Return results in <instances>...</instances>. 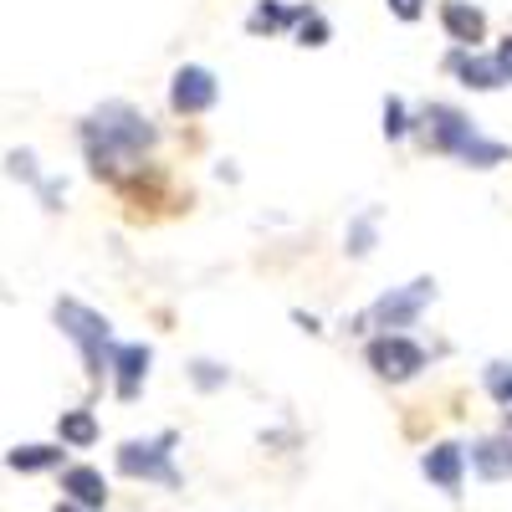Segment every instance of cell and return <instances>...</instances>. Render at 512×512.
Masks as SVG:
<instances>
[{
  "label": "cell",
  "instance_id": "cell-1",
  "mask_svg": "<svg viewBox=\"0 0 512 512\" xmlns=\"http://www.w3.org/2000/svg\"><path fill=\"white\" fill-rule=\"evenodd\" d=\"M154 123L134 103H103L82 123V154H88L98 180H123V169H134L144 149H154Z\"/></svg>",
  "mask_w": 512,
  "mask_h": 512
},
{
  "label": "cell",
  "instance_id": "cell-2",
  "mask_svg": "<svg viewBox=\"0 0 512 512\" xmlns=\"http://www.w3.org/2000/svg\"><path fill=\"white\" fill-rule=\"evenodd\" d=\"M420 123H425V139H431V149L456 154L461 164H472V169H497V164H507V144L482 139L477 123L466 118L461 108H451V103H431V108L420 113Z\"/></svg>",
  "mask_w": 512,
  "mask_h": 512
},
{
  "label": "cell",
  "instance_id": "cell-3",
  "mask_svg": "<svg viewBox=\"0 0 512 512\" xmlns=\"http://www.w3.org/2000/svg\"><path fill=\"white\" fill-rule=\"evenodd\" d=\"M52 318H57V328L72 338V344L82 349V364H88V379L98 384L103 374H108V364H113V328H108V318L98 313V308H88V303H77V297H57V308H52Z\"/></svg>",
  "mask_w": 512,
  "mask_h": 512
},
{
  "label": "cell",
  "instance_id": "cell-4",
  "mask_svg": "<svg viewBox=\"0 0 512 512\" xmlns=\"http://www.w3.org/2000/svg\"><path fill=\"white\" fill-rule=\"evenodd\" d=\"M175 431H164L154 441H123L118 446V472L123 477H144V482H164V487H180V472H175Z\"/></svg>",
  "mask_w": 512,
  "mask_h": 512
},
{
  "label": "cell",
  "instance_id": "cell-5",
  "mask_svg": "<svg viewBox=\"0 0 512 512\" xmlns=\"http://www.w3.org/2000/svg\"><path fill=\"white\" fill-rule=\"evenodd\" d=\"M431 297H436V282H431V277H420V282H410V287L384 292L359 323H374V328H384V333H390V328H410V323L420 318V308L431 303Z\"/></svg>",
  "mask_w": 512,
  "mask_h": 512
},
{
  "label": "cell",
  "instance_id": "cell-6",
  "mask_svg": "<svg viewBox=\"0 0 512 512\" xmlns=\"http://www.w3.org/2000/svg\"><path fill=\"white\" fill-rule=\"evenodd\" d=\"M369 369L379 374V379H415L420 369H425V349L415 344V338H405V333H379L374 344H369Z\"/></svg>",
  "mask_w": 512,
  "mask_h": 512
},
{
  "label": "cell",
  "instance_id": "cell-7",
  "mask_svg": "<svg viewBox=\"0 0 512 512\" xmlns=\"http://www.w3.org/2000/svg\"><path fill=\"white\" fill-rule=\"evenodd\" d=\"M216 98H221V88H216V72L200 67V62L180 67V72H175V82H169V108L185 113V118L210 113V108H216Z\"/></svg>",
  "mask_w": 512,
  "mask_h": 512
},
{
  "label": "cell",
  "instance_id": "cell-8",
  "mask_svg": "<svg viewBox=\"0 0 512 512\" xmlns=\"http://www.w3.org/2000/svg\"><path fill=\"white\" fill-rule=\"evenodd\" d=\"M149 364H154L149 344H118V349H113V364H108V374H113V390H118V400H134V395L144 390Z\"/></svg>",
  "mask_w": 512,
  "mask_h": 512
},
{
  "label": "cell",
  "instance_id": "cell-9",
  "mask_svg": "<svg viewBox=\"0 0 512 512\" xmlns=\"http://www.w3.org/2000/svg\"><path fill=\"white\" fill-rule=\"evenodd\" d=\"M420 472L431 477L446 497H456V492H461V472H466V446H456V441L431 446V451L420 456Z\"/></svg>",
  "mask_w": 512,
  "mask_h": 512
},
{
  "label": "cell",
  "instance_id": "cell-10",
  "mask_svg": "<svg viewBox=\"0 0 512 512\" xmlns=\"http://www.w3.org/2000/svg\"><path fill=\"white\" fill-rule=\"evenodd\" d=\"M441 26H446V36L456 41L461 52H472L477 41L487 36V16L472 6V0H441Z\"/></svg>",
  "mask_w": 512,
  "mask_h": 512
},
{
  "label": "cell",
  "instance_id": "cell-11",
  "mask_svg": "<svg viewBox=\"0 0 512 512\" xmlns=\"http://www.w3.org/2000/svg\"><path fill=\"white\" fill-rule=\"evenodd\" d=\"M466 88H477V93H497L502 88V67H497V57H482V52H451V62H446Z\"/></svg>",
  "mask_w": 512,
  "mask_h": 512
},
{
  "label": "cell",
  "instance_id": "cell-12",
  "mask_svg": "<svg viewBox=\"0 0 512 512\" xmlns=\"http://www.w3.org/2000/svg\"><path fill=\"white\" fill-rule=\"evenodd\" d=\"M472 466L482 482H512V436H482L472 446Z\"/></svg>",
  "mask_w": 512,
  "mask_h": 512
},
{
  "label": "cell",
  "instance_id": "cell-13",
  "mask_svg": "<svg viewBox=\"0 0 512 512\" xmlns=\"http://www.w3.org/2000/svg\"><path fill=\"white\" fill-rule=\"evenodd\" d=\"M62 492H67V502L88 507V512H98L108 502V482H103L98 466H67V472H62Z\"/></svg>",
  "mask_w": 512,
  "mask_h": 512
},
{
  "label": "cell",
  "instance_id": "cell-14",
  "mask_svg": "<svg viewBox=\"0 0 512 512\" xmlns=\"http://www.w3.org/2000/svg\"><path fill=\"white\" fill-rule=\"evenodd\" d=\"M287 26H297V6L287 11L282 0H256V11L246 16V31L251 36H262V31L272 36V31H287Z\"/></svg>",
  "mask_w": 512,
  "mask_h": 512
},
{
  "label": "cell",
  "instance_id": "cell-15",
  "mask_svg": "<svg viewBox=\"0 0 512 512\" xmlns=\"http://www.w3.org/2000/svg\"><path fill=\"white\" fill-rule=\"evenodd\" d=\"M6 466L11 472H52V466H62V446H16L11 456H6Z\"/></svg>",
  "mask_w": 512,
  "mask_h": 512
},
{
  "label": "cell",
  "instance_id": "cell-16",
  "mask_svg": "<svg viewBox=\"0 0 512 512\" xmlns=\"http://www.w3.org/2000/svg\"><path fill=\"white\" fill-rule=\"evenodd\" d=\"M57 436H62V446H93V441H98V420H93V410H62Z\"/></svg>",
  "mask_w": 512,
  "mask_h": 512
},
{
  "label": "cell",
  "instance_id": "cell-17",
  "mask_svg": "<svg viewBox=\"0 0 512 512\" xmlns=\"http://www.w3.org/2000/svg\"><path fill=\"white\" fill-rule=\"evenodd\" d=\"M297 41H303V47H323L328 41V21H323V11L318 6H297Z\"/></svg>",
  "mask_w": 512,
  "mask_h": 512
},
{
  "label": "cell",
  "instance_id": "cell-18",
  "mask_svg": "<svg viewBox=\"0 0 512 512\" xmlns=\"http://www.w3.org/2000/svg\"><path fill=\"white\" fill-rule=\"evenodd\" d=\"M482 379H487V395L512 415V364H507V359H497V364H487V374H482Z\"/></svg>",
  "mask_w": 512,
  "mask_h": 512
},
{
  "label": "cell",
  "instance_id": "cell-19",
  "mask_svg": "<svg viewBox=\"0 0 512 512\" xmlns=\"http://www.w3.org/2000/svg\"><path fill=\"white\" fill-rule=\"evenodd\" d=\"M410 134V113L400 98H384V139H405Z\"/></svg>",
  "mask_w": 512,
  "mask_h": 512
},
{
  "label": "cell",
  "instance_id": "cell-20",
  "mask_svg": "<svg viewBox=\"0 0 512 512\" xmlns=\"http://www.w3.org/2000/svg\"><path fill=\"white\" fill-rule=\"evenodd\" d=\"M369 246H374V210L349 226V256H369Z\"/></svg>",
  "mask_w": 512,
  "mask_h": 512
},
{
  "label": "cell",
  "instance_id": "cell-21",
  "mask_svg": "<svg viewBox=\"0 0 512 512\" xmlns=\"http://www.w3.org/2000/svg\"><path fill=\"white\" fill-rule=\"evenodd\" d=\"M195 384H200V390H216V384H226V369L221 364H210V359H195Z\"/></svg>",
  "mask_w": 512,
  "mask_h": 512
},
{
  "label": "cell",
  "instance_id": "cell-22",
  "mask_svg": "<svg viewBox=\"0 0 512 512\" xmlns=\"http://www.w3.org/2000/svg\"><path fill=\"white\" fill-rule=\"evenodd\" d=\"M6 164H11V175H16V180H31V185H41V175H36V159H31L26 149H21V154H11Z\"/></svg>",
  "mask_w": 512,
  "mask_h": 512
},
{
  "label": "cell",
  "instance_id": "cell-23",
  "mask_svg": "<svg viewBox=\"0 0 512 512\" xmlns=\"http://www.w3.org/2000/svg\"><path fill=\"white\" fill-rule=\"evenodd\" d=\"M390 11H395L400 21H415V16H420V0H390Z\"/></svg>",
  "mask_w": 512,
  "mask_h": 512
},
{
  "label": "cell",
  "instance_id": "cell-24",
  "mask_svg": "<svg viewBox=\"0 0 512 512\" xmlns=\"http://www.w3.org/2000/svg\"><path fill=\"white\" fill-rule=\"evenodd\" d=\"M497 67H502V77L512 82V36H507L502 47H497Z\"/></svg>",
  "mask_w": 512,
  "mask_h": 512
},
{
  "label": "cell",
  "instance_id": "cell-25",
  "mask_svg": "<svg viewBox=\"0 0 512 512\" xmlns=\"http://www.w3.org/2000/svg\"><path fill=\"white\" fill-rule=\"evenodd\" d=\"M57 512H88V507H77V502H67V497H62V502H57Z\"/></svg>",
  "mask_w": 512,
  "mask_h": 512
},
{
  "label": "cell",
  "instance_id": "cell-26",
  "mask_svg": "<svg viewBox=\"0 0 512 512\" xmlns=\"http://www.w3.org/2000/svg\"><path fill=\"white\" fill-rule=\"evenodd\" d=\"M507 436H512V425H507Z\"/></svg>",
  "mask_w": 512,
  "mask_h": 512
}]
</instances>
